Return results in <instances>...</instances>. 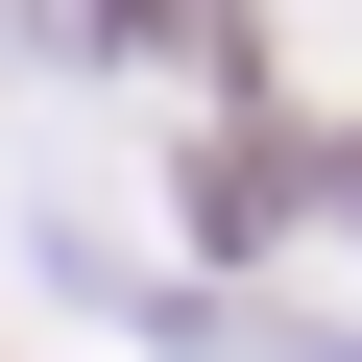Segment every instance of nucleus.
I'll return each mask as SVG.
<instances>
[{
	"mask_svg": "<svg viewBox=\"0 0 362 362\" xmlns=\"http://www.w3.org/2000/svg\"><path fill=\"white\" fill-rule=\"evenodd\" d=\"M290 169H314V145H266V121H218V169H194V218H218V242H266V218H290Z\"/></svg>",
	"mask_w": 362,
	"mask_h": 362,
	"instance_id": "obj_1",
	"label": "nucleus"
}]
</instances>
